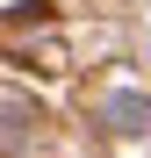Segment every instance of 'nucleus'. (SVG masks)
Wrapping results in <instances>:
<instances>
[{"label": "nucleus", "mask_w": 151, "mask_h": 158, "mask_svg": "<svg viewBox=\"0 0 151 158\" xmlns=\"http://www.w3.org/2000/svg\"><path fill=\"white\" fill-rule=\"evenodd\" d=\"M36 137V108H22V101H0V151H22Z\"/></svg>", "instance_id": "f03ea898"}, {"label": "nucleus", "mask_w": 151, "mask_h": 158, "mask_svg": "<svg viewBox=\"0 0 151 158\" xmlns=\"http://www.w3.org/2000/svg\"><path fill=\"white\" fill-rule=\"evenodd\" d=\"M101 122H108V129H122V137L151 129V94H108V101H101Z\"/></svg>", "instance_id": "f257e3e1"}]
</instances>
